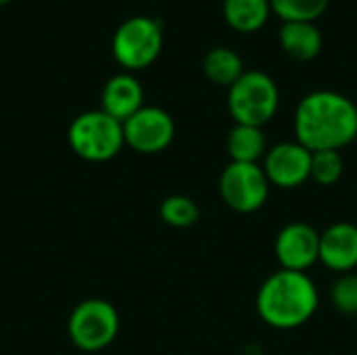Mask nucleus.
Listing matches in <instances>:
<instances>
[{
  "label": "nucleus",
  "instance_id": "1",
  "mask_svg": "<svg viewBox=\"0 0 357 355\" xmlns=\"http://www.w3.org/2000/svg\"><path fill=\"white\" fill-rule=\"evenodd\" d=\"M295 136L307 151H341L357 138V105L335 90H316L295 109Z\"/></svg>",
  "mask_w": 357,
  "mask_h": 355
},
{
  "label": "nucleus",
  "instance_id": "2",
  "mask_svg": "<svg viewBox=\"0 0 357 355\" xmlns=\"http://www.w3.org/2000/svg\"><path fill=\"white\" fill-rule=\"evenodd\" d=\"M320 305L316 282L307 272L276 270L257 291L255 308L259 318L278 331H293L307 324Z\"/></svg>",
  "mask_w": 357,
  "mask_h": 355
},
{
  "label": "nucleus",
  "instance_id": "3",
  "mask_svg": "<svg viewBox=\"0 0 357 355\" xmlns=\"http://www.w3.org/2000/svg\"><path fill=\"white\" fill-rule=\"evenodd\" d=\"M67 140L71 151L90 163L111 161L126 146L123 123L102 109L77 115L69 126Z\"/></svg>",
  "mask_w": 357,
  "mask_h": 355
},
{
  "label": "nucleus",
  "instance_id": "4",
  "mask_svg": "<svg viewBox=\"0 0 357 355\" xmlns=\"http://www.w3.org/2000/svg\"><path fill=\"white\" fill-rule=\"evenodd\" d=\"M280 92L266 71H245L228 88V109L234 123L264 128L278 111Z\"/></svg>",
  "mask_w": 357,
  "mask_h": 355
},
{
  "label": "nucleus",
  "instance_id": "5",
  "mask_svg": "<svg viewBox=\"0 0 357 355\" xmlns=\"http://www.w3.org/2000/svg\"><path fill=\"white\" fill-rule=\"evenodd\" d=\"M163 48L161 23L151 17H130L113 33V56L115 61L130 69H146L157 61Z\"/></svg>",
  "mask_w": 357,
  "mask_h": 355
},
{
  "label": "nucleus",
  "instance_id": "6",
  "mask_svg": "<svg viewBox=\"0 0 357 355\" xmlns=\"http://www.w3.org/2000/svg\"><path fill=\"white\" fill-rule=\"evenodd\" d=\"M69 339L82 352H100L119 335V314L105 299H86L69 316Z\"/></svg>",
  "mask_w": 357,
  "mask_h": 355
},
{
  "label": "nucleus",
  "instance_id": "7",
  "mask_svg": "<svg viewBox=\"0 0 357 355\" xmlns=\"http://www.w3.org/2000/svg\"><path fill=\"white\" fill-rule=\"evenodd\" d=\"M270 186L259 163L230 161L220 176V197L236 213L259 211L270 197Z\"/></svg>",
  "mask_w": 357,
  "mask_h": 355
},
{
  "label": "nucleus",
  "instance_id": "8",
  "mask_svg": "<svg viewBox=\"0 0 357 355\" xmlns=\"http://www.w3.org/2000/svg\"><path fill=\"white\" fill-rule=\"evenodd\" d=\"M176 136L174 117L161 107H142L123 121L126 144L140 155H157L165 151Z\"/></svg>",
  "mask_w": 357,
  "mask_h": 355
},
{
  "label": "nucleus",
  "instance_id": "9",
  "mask_svg": "<svg viewBox=\"0 0 357 355\" xmlns=\"http://www.w3.org/2000/svg\"><path fill=\"white\" fill-rule=\"evenodd\" d=\"M274 253L282 270L307 272L320 262V232L307 222H291L278 232Z\"/></svg>",
  "mask_w": 357,
  "mask_h": 355
},
{
  "label": "nucleus",
  "instance_id": "10",
  "mask_svg": "<svg viewBox=\"0 0 357 355\" xmlns=\"http://www.w3.org/2000/svg\"><path fill=\"white\" fill-rule=\"evenodd\" d=\"M264 172L272 186L278 188H297L310 180L312 169V151L301 142H278L268 149L264 157Z\"/></svg>",
  "mask_w": 357,
  "mask_h": 355
},
{
  "label": "nucleus",
  "instance_id": "11",
  "mask_svg": "<svg viewBox=\"0 0 357 355\" xmlns=\"http://www.w3.org/2000/svg\"><path fill=\"white\" fill-rule=\"evenodd\" d=\"M320 262L337 274L356 270L357 224L335 222L324 232H320Z\"/></svg>",
  "mask_w": 357,
  "mask_h": 355
},
{
  "label": "nucleus",
  "instance_id": "12",
  "mask_svg": "<svg viewBox=\"0 0 357 355\" xmlns=\"http://www.w3.org/2000/svg\"><path fill=\"white\" fill-rule=\"evenodd\" d=\"M102 111L115 117L117 121L130 119L136 111L144 107V90L142 84L132 73H119L113 75L100 94Z\"/></svg>",
  "mask_w": 357,
  "mask_h": 355
},
{
  "label": "nucleus",
  "instance_id": "13",
  "mask_svg": "<svg viewBox=\"0 0 357 355\" xmlns=\"http://www.w3.org/2000/svg\"><path fill=\"white\" fill-rule=\"evenodd\" d=\"M278 38L282 50L295 61H312L322 50V31L314 21H284Z\"/></svg>",
  "mask_w": 357,
  "mask_h": 355
},
{
  "label": "nucleus",
  "instance_id": "14",
  "mask_svg": "<svg viewBox=\"0 0 357 355\" xmlns=\"http://www.w3.org/2000/svg\"><path fill=\"white\" fill-rule=\"evenodd\" d=\"M226 149H228L230 161H236V163H259V159H264L266 153H268L266 134H264L261 128L245 126V123H234V128L228 132Z\"/></svg>",
  "mask_w": 357,
  "mask_h": 355
},
{
  "label": "nucleus",
  "instance_id": "15",
  "mask_svg": "<svg viewBox=\"0 0 357 355\" xmlns=\"http://www.w3.org/2000/svg\"><path fill=\"white\" fill-rule=\"evenodd\" d=\"M270 0H224L222 13L228 25L241 33L257 31L270 17Z\"/></svg>",
  "mask_w": 357,
  "mask_h": 355
},
{
  "label": "nucleus",
  "instance_id": "16",
  "mask_svg": "<svg viewBox=\"0 0 357 355\" xmlns=\"http://www.w3.org/2000/svg\"><path fill=\"white\" fill-rule=\"evenodd\" d=\"M203 71L209 82L230 88L245 73V65L236 50H232L228 46H215L205 54Z\"/></svg>",
  "mask_w": 357,
  "mask_h": 355
},
{
  "label": "nucleus",
  "instance_id": "17",
  "mask_svg": "<svg viewBox=\"0 0 357 355\" xmlns=\"http://www.w3.org/2000/svg\"><path fill=\"white\" fill-rule=\"evenodd\" d=\"M159 216L172 228H190L201 220V209L195 199L186 195H172L161 201Z\"/></svg>",
  "mask_w": 357,
  "mask_h": 355
},
{
  "label": "nucleus",
  "instance_id": "18",
  "mask_svg": "<svg viewBox=\"0 0 357 355\" xmlns=\"http://www.w3.org/2000/svg\"><path fill=\"white\" fill-rule=\"evenodd\" d=\"M345 169V161L341 151H316L312 153V169L310 180L320 186H333L341 180Z\"/></svg>",
  "mask_w": 357,
  "mask_h": 355
},
{
  "label": "nucleus",
  "instance_id": "19",
  "mask_svg": "<svg viewBox=\"0 0 357 355\" xmlns=\"http://www.w3.org/2000/svg\"><path fill=\"white\" fill-rule=\"evenodd\" d=\"M331 0H270L272 10L284 21H316Z\"/></svg>",
  "mask_w": 357,
  "mask_h": 355
},
{
  "label": "nucleus",
  "instance_id": "20",
  "mask_svg": "<svg viewBox=\"0 0 357 355\" xmlns=\"http://www.w3.org/2000/svg\"><path fill=\"white\" fill-rule=\"evenodd\" d=\"M331 303L345 316H357V274H341L331 289Z\"/></svg>",
  "mask_w": 357,
  "mask_h": 355
},
{
  "label": "nucleus",
  "instance_id": "21",
  "mask_svg": "<svg viewBox=\"0 0 357 355\" xmlns=\"http://www.w3.org/2000/svg\"><path fill=\"white\" fill-rule=\"evenodd\" d=\"M8 2H13V0H0V6H4V4H8Z\"/></svg>",
  "mask_w": 357,
  "mask_h": 355
}]
</instances>
